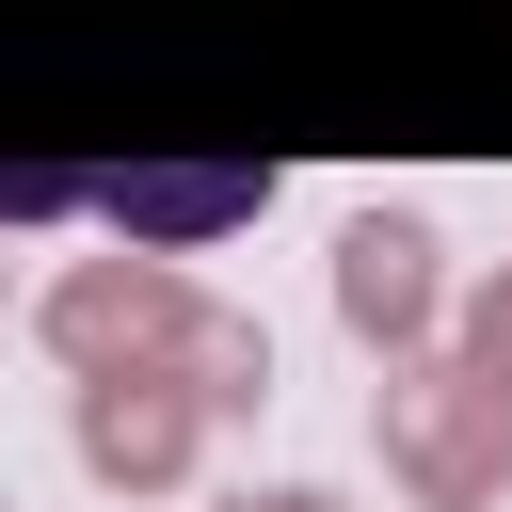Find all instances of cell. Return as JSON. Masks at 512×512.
<instances>
[{
	"label": "cell",
	"instance_id": "obj_4",
	"mask_svg": "<svg viewBox=\"0 0 512 512\" xmlns=\"http://www.w3.org/2000/svg\"><path fill=\"white\" fill-rule=\"evenodd\" d=\"M64 432H80V464H96L112 496H176L224 416H208L192 368H128V384H64Z\"/></svg>",
	"mask_w": 512,
	"mask_h": 512
},
{
	"label": "cell",
	"instance_id": "obj_2",
	"mask_svg": "<svg viewBox=\"0 0 512 512\" xmlns=\"http://www.w3.org/2000/svg\"><path fill=\"white\" fill-rule=\"evenodd\" d=\"M32 336L64 352V384H128V368H176L208 336V288L176 256H64L48 304H32Z\"/></svg>",
	"mask_w": 512,
	"mask_h": 512
},
{
	"label": "cell",
	"instance_id": "obj_7",
	"mask_svg": "<svg viewBox=\"0 0 512 512\" xmlns=\"http://www.w3.org/2000/svg\"><path fill=\"white\" fill-rule=\"evenodd\" d=\"M448 352H464V368H480V384L512 400V272H480V288H464V320H448Z\"/></svg>",
	"mask_w": 512,
	"mask_h": 512
},
{
	"label": "cell",
	"instance_id": "obj_5",
	"mask_svg": "<svg viewBox=\"0 0 512 512\" xmlns=\"http://www.w3.org/2000/svg\"><path fill=\"white\" fill-rule=\"evenodd\" d=\"M256 208H272V160H128V176H96L112 256H192V240H240Z\"/></svg>",
	"mask_w": 512,
	"mask_h": 512
},
{
	"label": "cell",
	"instance_id": "obj_6",
	"mask_svg": "<svg viewBox=\"0 0 512 512\" xmlns=\"http://www.w3.org/2000/svg\"><path fill=\"white\" fill-rule=\"evenodd\" d=\"M176 368H192V384H208V416H256V400H272V336H256V320H240V304H208V336H192V352H176Z\"/></svg>",
	"mask_w": 512,
	"mask_h": 512
},
{
	"label": "cell",
	"instance_id": "obj_1",
	"mask_svg": "<svg viewBox=\"0 0 512 512\" xmlns=\"http://www.w3.org/2000/svg\"><path fill=\"white\" fill-rule=\"evenodd\" d=\"M368 432H384V480H400L416 512H496V496H512V400H496L464 352H416V368H384Z\"/></svg>",
	"mask_w": 512,
	"mask_h": 512
},
{
	"label": "cell",
	"instance_id": "obj_8",
	"mask_svg": "<svg viewBox=\"0 0 512 512\" xmlns=\"http://www.w3.org/2000/svg\"><path fill=\"white\" fill-rule=\"evenodd\" d=\"M0 208H16V224H64V208H96V176H48V160H32V176H0Z\"/></svg>",
	"mask_w": 512,
	"mask_h": 512
},
{
	"label": "cell",
	"instance_id": "obj_3",
	"mask_svg": "<svg viewBox=\"0 0 512 512\" xmlns=\"http://www.w3.org/2000/svg\"><path fill=\"white\" fill-rule=\"evenodd\" d=\"M336 320H352V352H384V368L448 352V320H464L448 240H432L416 208H352V224H336Z\"/></svg>",
	"mask_w": 512,
	"mask_h": 512
},
{
	"label": "cell",
	"instance_id": "obj_9",
	"mask_svg": "<svg viewBox=\"0 0 512 512\" xmlns=\"http://www.w3.org/2000/svg\"><path fill=\"white\" fill-rule=\"evenodd\" d=\"M208 512H336L320 480H240V496H208Z\"/></svg>",
	"mask_w": 512,
	"mask_h": 512
}]
</instances>
